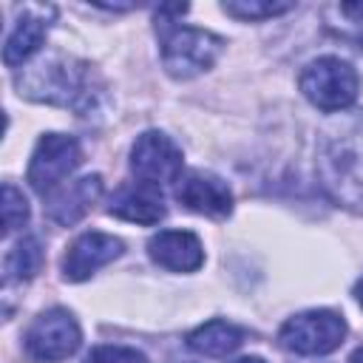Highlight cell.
I'll list each match as a JSON object with an SVG mask.
<instances>
[{"label": "cell", "mask_w": 363, "mask_h": 363, "mask_svg": "<svg viewBox=\"0 0 363 363\" xmlns=\"http://www.w3.org/2000/svg\"><path fill=\"white\" fill-rule=\"evenodd\" d=\"M354 301L360 303V309H363V278L354 284Z\"/></svg>", "instance_id": "21"}, {"label": "cell", "mask_w": 363, "mask_h": 363, "mask_svg": "<svg viewBox=\"0 0 363 363\" xmlns=\"http://www.w3.org/2000/svg\"><path fill=\"white\" fill-rule=\"evenodd\" d=\"M187 6H159L156 9V31L162 40V65L176 79H193L216 65L224 51V40L213 31L179 26L176 17L184 14Z\"/></svg>", "instance_id": "2"}, {"label": "cell", "mask_w": 363, "mask_h": 363, "mask_svg": "<svg viewBox=\"0 0 363 363\" xmlns=\"http://www.w3.org/2000/svg\"><path fill=\"white\" fill-rule=\"evenodd\" d=\"M230 363H264V357H255V354H247V357H238V360H230Z\"/></svg>", "instance_id": "22"}, {"label": "cell", "mask_w": 363, "mask_h": 363, "mask_svg": "<svg viewBox=\"0 0 363 363\" xmlns=\"http://www.w3.org/2000/svg\"><path fill=\"white\" fill-rule=\"evenodd\" d=\"M43 264V247L34 235H23L9 252H6V261H3V278L6 284H14V281H28L34 278V272L40 269Z\"/></svg>", "instance_id": "16"}, {"label": "cell", "mask_w": 363, "mask_h": 363, "mask_svg": "<svg viewBox=\"0 0 363 363\" xmlns=\"http://www.w3.org/2000/svg\"><path fill=\"white\" fill-rule=\"evenodd\" d=\"M346 320L332 309H306L284 320L278 329V343L295 354H329L346 337Z\"/></svg>", "instance_id": "5"}, {"label": "cell", "mask_w": 363, "mask_h": 363, "mask_svg": "<svg viewBox=\"0 0 363 363\" xmlns=\"http://www.w3.org/2000/svg\"><path fill=\"white\" fill-rule=\"evenodd\" d=\"M176 199L207 218H227L233 213V193L227 182L207 170H187L176 184Z\"/></svg>", "instance_id": "10"}, {"label": "cell", "mask_w": 363, "mask_h": 363, "mask_svg": "<svg viewBox=\"0 0 363 363\" xmlns=\"http://www.w3.org/2000/svg\"><path fill=\"white\" fill-rule=\"evenodd\" d=\"M85 363H147V357L130 346H113V343H102L94 346L85 354Z\"/></svg>", "instance_id": "19"}, {"label": "cell", "mask_w": 363, "mask_h": 363, "mask_svg": "<svg viewBox=\"0 0 363 363\" xmlns=\"http://www.w3.org/2000/svg\"><path fill=\"white\" fill-rule=\"evenodd\" d=\"M315 170L323 190L349 210H363V111L340 113L318 136Z\"/></svg>", "instance_id": "1"}, {"label": "cell", "mask_w": 363, "mask_h": 363, "mask_svg": "<svg viewBox=\"0 0 363 363\" xmlns=\"http://www.w3.org/2000/svg\"><path fill=\"white\" fill-rule=\"evenodd\" d=\"M51 17H54V6H23L9 37H6V45H3V62L9 68H17L23 65L26 60H31L45 34H48V26H51Z\"/></svg>", "instance_id": "11"}, {"label": "cell", "mask_w": 363, "mask_h": 363, "mask_svg": "<svg viewBox=\"0 0 363 363\" xmlns=\"http://www.w3.org/2000/svg\"><path fill=\"white\" fill-rule=\"evenodd\" d=\"M79 164H82V147L74 136H68V133H43L34 153H31L26 179L40 196H48L60 184H65V179Z\"/></svg>", "instance_id": "7"}, {"label": "cell", "mask_w": 363, "mask_h": 363, "mask_svg": "<svg viewBox=\"0 0 363 363\" xmlns=\"http://www.w3.org/2000/svg\"><path fill=\"white\" fill-rule=\"evenodd\" d=\"M108 213L116 216V218H125V221H133V224H159L167 213L164 207V199L159 193V187H150V184H128V187H119L108 204Z\"/></svg>", "instance_id": "14"}, {"label": "cell", "mask_w": 363, "mask_h": 363, "mask_svg": "<svg viewBox=\"0 0 363 363\" xmlns=\"http://www.w3.org/2000/svg\"><path fill=\"white\" fill-rule=\"evenodd\" d=\"M357 88H360L357 71L346 60L332 57V54L306 62L303 71H301L303 96L326 113L346 111L357 99Z\"/></svg>", "instance_id": "4"}, {"label": "cell", "mask_w": 363, "mask_h": 363, "mask_svg": "<svg viewBox=\"0 0 363 363\" xmlns=\"http://www.w3.org/2000/svg\"><path fill=\"white\" fill-rule=\"evenodd\" d=\"M349 363H363V346H357V349L352 352V357H349Z\"/></svg>", "instance_id": "23"}, {"label": "cell", "mask_w": 363, "mask_h": 363, "mask_svg": "<svg viewBox=\"0 0 363 363\" xmlns=\"http://www.w3.org/2000/svg\"><path fill=\"white\" fill-rule=\"evenodd\" d=\"M244 343V329L227 320H207L187 335V346L204 357H227Z\"/></svg>", "instance_id": "15"}, {"label": "cell", "mask_w": 363, "mask_h": 363, "mask_svg": "<svg viewBox=\"0 0 363 363\" xmlns=\"http://www.w3.org/2000/svg\"><path fill=\"white\" fill-rule=\"evenodd\" d=\"M79 343H82L79 323L62 306H54V309L40 312L31 320V326L26 329V337H23L26 354L31 360H37V363L65 360V357H71L79 349Z\"/></svg>", "instance_id": "6"}, {"label": "cell", "mask_w": 363, "mask_h": 363, "mask_svg": "<svg viewBox=\"0 0 363 363\" xmlns=\"http://www.w3.org/2000/svg\"><path fill=\"white\" fill-rule=\"evenodd\" d=\"M130 173L150 187L182 179V147L162 130H145L130 147Z\"/></svg>", "instance_id": "8"}, {"label": "cell", "mask_w": 363, "mask_h": 363, "mask_svg": "<svg viewBox=\"0 0 363 363\" xmlns=\"http://www.w3.org/2000/svg\"><path fill=\"white\" fill-rule=\"evenodd\" d=\"M150 258L170 272H196L204 264V247L190 230H162L147 241Z\"/></svg>", "instance_id": "13"}, {"label": "cell", "mask_w": 363, "mask_h": 363, "mask_svg": "<svg viewBox=\"0 0 363 363\" xmlns=\"http://www.w3.org/2000/svg\"><path fill=\"white\" fill-rule=\"evenodd\" d=\"M20 96L82 111L91 102V65L74 57H48L17 74Z\"/></svg>", "instance_id": "3"}, {"label": "cell", "mask_w": 363, "mask_h": 363, "mask_svg": "<svg viewBox=\"0 0 363 363\" xmlns=\"http://www.w3.org/2000/svg\"><path fill=\"white\" fill-rule=\"evenodd\" d=\"M340 11H343L352 23H363V3H343Z\"/></svg>", "instance_id": "20"}, {"label": "cell", "mask_w": 363, "mask_h": 363, "mask_svg": "<svg viewBox=\"0 0 363 363\" xmlns=\"http://www.w3.org/2000/svg\"><path fill=\"white\" fill-rule=\"evenodd\" d=\"M182 363H187V360H182Z\"/></svg>", "instance_id": "24"}, {"label": "cell", "mask_w": 363, "mask_h": 363, "mask_svg": "<svg viewBox=\"0 0 363 363\" xmlns=\"http://www.w3.org/2000/svg\"><path fill=\"white\" fill-rule=\"evenodd\" d=\"M125 252L122 238L91 230L71 241V247L62 255V275L65 281H88L99 267L116 261Z\"/></svg>", "instance_id": "9"}, {"label": "cell", "mask_w": 363, "mask_h": 363, "mask_svg": "<svg viewBox=\"0 0 363 363\" xmlns=\"http://www.w3.org/2000/svg\"><path fill=\"white\" fill-rule=\"evenodd\" d=\"M292 6L295 3H278V0H227V3H221V9L238 20H267V17L289 11Z\"/></svg>", "instance_id": "17"}, {"label": "cell", "mask_w": 363, "mask_h": 363, "mask_svg": "<svg viewBox=\"0 0 363 363\" xmlns=\"http://www.w3.org/2000/svg\"><path fill=\"white\" fill-rule=\"evenodd\" d=\"M28 221V201L11 182L3 184V233H14Z\"/></svg>", "instance_id": "18"}, {"label": "cell", "mask_w": 363, "mask_h": 363, "mask_svg": "<svg viewBox=\"0 0 363 363\" xmlns=\"http://www.w3.org/2000/svg\"><path fill=\"white\" fill-rule=\"evenodd\" d=\"M99 196H102V176L91 173V176L74 179L68 184H60L54 193H48L45 196V213L51 221L71 227L94 207V201Z\"/></svg>", "instance_id": "12"}]
</instances>
